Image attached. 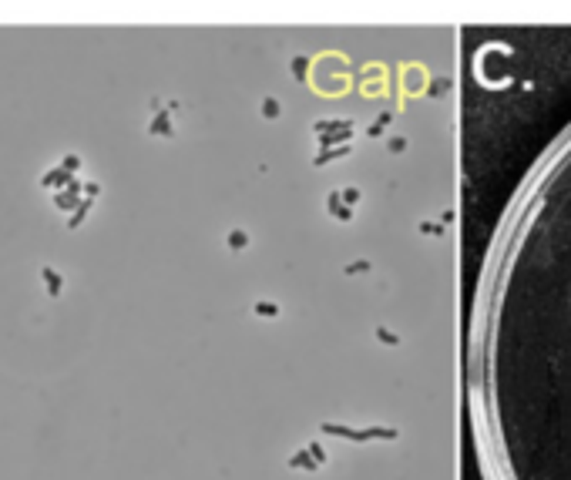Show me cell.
Returning <instances> with one entry per match:
<instances>
[{
  "instance_id": "cell-4",
  "label": "cell",
  "mask_w": 571,
  "mask_h": 480,
  "mask_svg": "<svg viewBox=\"0 0 571 480\" xmlns=\"http://www.w3.org/2000/svg\"><path fill=\"white\" fill-rule=\"evenodd\" d=\"M266 108H262V114H266V118H279V101H276V97H266Z\"/></svg>"
},
{
  "instance_id": "cell-2",
  "label": "cell",
  "mask_w": 571,
  "mask_h": 480,
  "mask_svg": "<svg viewBox=\"0 0 571 480\" xmlns=\"http://www.w3.org/2000/svg\"><path fill=\"white\" fill-rule=\"evenodd\" d=\"M152 131L155 135H171V121L165 118V114H158V118L152 121Z\"/></svg>"
},
{
  "instance_id": "cell-1",
  "label": "cell",
  "mask_w": 571,
  "mask_h": 480,
  "mask_svg": "<svg viewBox=\"0 0 571 480\" xmlns=\"http://www.w3.org/2000/svg\"><path fill=\"white\" fill-rule=\"evenodd\" d=\"M44 282H47V292H51V296H57V292L64 289V279H61L54 269H44Z\"/></svg>"
},
{
  "instance_id": "cell-5",
  "label": "cell",
  "mask_w": 571,
  "mask_h": 480,
  "mask_svg": "<svg viewBox=\"0 0 571 480\" xmlns=\"http://www.w3.org/2000/svg\"><path fill=\"white\" fill-rule=\"evenodd\" d=\"M306 67H309V61H306V57H296V61H292V74H296V78H303Z\"/></svg>"
},
{
  "instance_id": "cell-3",
  "label": "cell",
  "mask_w": 571,
  "mask_h": 480,
  "mask_svg": "<svg viewBox=\"0 0 571 480\" xmlns=\"http://www.w3.org/2000/svg\"><path fill=\"white\" fill-rule=\"evenodd\" d=\"M229 245H232V248H242V245H249V235L242 232V229H235V232L229 235Z\"/></svg>"
}]
</instances>
